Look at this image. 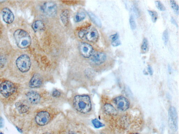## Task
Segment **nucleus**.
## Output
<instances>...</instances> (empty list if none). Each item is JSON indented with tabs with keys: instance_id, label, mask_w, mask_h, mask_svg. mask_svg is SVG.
<instances>
[{
	"instance_id": "1",
	"label": "nucleus",
	"mask_w": 179,
	"mask_h": 134,
	"mask_svg": "<svg viewBox=\"0 0 179 134\" xmlns=\"http://www.w3.org/2000/svg\"><path fill=\"white\" fill-rule=\"evenodd\" d=\"M74 110L83 116H89L92 114L93 104L92 99L88 94H76L69 99Z\"/></svg>"
},
{
	"instance_id": "2",
	"label": "nucleus",
	"mask_w": 179,
	"mask_h": 134,
	"mask_svg": "<svg viewBox=\"0 0 179 134\" xmlns=\"http://www.w3.org/2000/svg\"><path fill=\"white\" fill-rule=\"evenodd\" d=\"M14 37L17 46L20 48L26 49L30 46L31 37L28 32L24 30H17L14 33Z\"/></svg>"
},
{
	"instance_id": "3",
	"label": "nucleus",
	"mask_w": 179,
	"mask_h": 134,
	"mask_svg": "<svg viewBox=\"0 0 179 134\" xmlns=\"http://www.w3.org/2000/svg\"><path fill=\"white\" fill-rule=\"evenodd\" d=\"M16 65L22 73H26L30 69L31 61L30 58L26 54L20 56L16 61Z\"/></svg>"
},
{
	"instance_id": "4",
	"label": "nucleus",
	"mask_w": 179,
	"mask_h": 134,
	"mask_svg": "<svg viewBox=\"0 0 179 134\" xmlns=\"http://www.w3.org/2000/svg\"><path fill=\"white\" fill-rule=\"evenodd\" d=\"M52 114L49 110H45L39 112L35 117V122L40 126H45L52 120Z\"/></svg>"
},
{
	"instance_id": "5",
	"label": "nucleus",
	"mask_w": 179,
	"mask_h": 134,
	"mask_svg": "<svg viewBox=\"0 0 179 134\" xmlns=\"http://www.w3.org/2000/svg\"><path fill=\"white\" fill-rule=\"evenodd\" d=\"M16 90L15 85L10 81H5L0 84V93L5 98H8Z\"/></svg>"
},
{
	"instance_id": "6",
	"label": "nucleus",
	"mask_w": 179,
	"mask_h": 134,
	"mask_svg": "<svg viewBox=\"0 0 179 134\" xmlns=\"http://www.w3.org/2000/svg\"><path fill=\"white\" fill-rule=\"evenodd\" d=\"M168 122L169 126L174 131L178 129V118L177 111L174 106H171L168 111Z\"/></svg>"
},
{
	"instance_id": "7",
	"label": "nucleus",
	"mask_w": 179,
	"mask_h": 134,
	"mask_svg": "<svg viewBox=\"0 0 179 134\" xmlns=\"http://www.w3.org/2000/svg\"><path fill=\"white\" fill-rule=\"evenodd\" d=\"M113 102L118 110L125 111L129 110L130 106L129 100L124 96H119L114 98Z\"/></svg>"
},
{
	"instance_id": "8",
	"label": "nucleus",
	"mask_w": 179,
	"mask_h": 134,
	"mask_svg": "<svg viewBox=\"0 0 179 134\" xmlns=\"http://www.w3.org/2000/svg\"><path fill=\"white\" fill-rule=\"evenodd\" d=\"M41 9L43 13L48 16H55L57 12L56 5L52 2H47L43 4L41 7Z\"/></svg>"
},
{
	"instance_id": "9",
	"label": "nucleus",
	"mask_w": 179,
	"mask_h": 134,
	"mask_svg": "<svg viewBox=\"0 0 179 134\" xmlns=\"http://www.w3.org/2000/svg\"><path fill=\"white\" fill-rule=\"evenodd\" d=\"M49 98L51 100L58 102H62L66 100L67 96L60 89L54 88L53 89L50 95Z\"/></svg>"
},
{
	"instance_id": "10",
	"label": "nucleus",
	"mask_w": 179,
	"mask_h": 134,
	"mask_svg": "<svg viewBox=\"0 0 179 134\" xmlns=\"http://www.w3.org/2000/svg\"><path fill=\"white\" fill-rule=\"evenodd\" d=\"M80 50L82 55L87 58H91L95 52L93 47L86 43H82L80 44Z\"/></svg>"
},
{
	"instance_id": "11",
	"label": "nucleus",
	"mask_w": 179,
	"mask_h": 134,
	"mask_svg": "<svg viewBox=\"0 0 179 134\" xmlns=\"http://www.w3.org/2000/svg\"><path fill=\"white\" fill-rule=\"evenodd\" d=\"M91 58V61L92 62L97 65L104 63L106 59V54L100 52H95Z\"/></svg>"
},
{
	"instance_id": "12",
	"label": "nucleus",
	"mask_w": 179,
	"mask_h": 134,
	"mask_svg": "<svg viewBox=\"0 0 179 134\" xmlns=\"http://www.w3.org/2000/svg\"><path fill=\"white\" fill-rule=\"evenodd\" d=\"M26 97L29 102L32 105H37L40 103L41 100L40 94L35 91H28L26 94Z\"/></svg>"
},
{
	"instance_id": "13",
	"label": "nucleus",
	"mask_w": 179,
	"mask_h": 134,
	"mask_svg": "<svg viewBox=\"0 0 179 134\" xmlns=\"http://www.w3.org/2000/svg\"><path fill=\"white\" fill-rule=\"evenodd\" d=\"M43 83V79L40 74H34L29 82V87L31 88H38L41 87Z\"/></svg>"
},
{
	"instance_id": "14",
	"label": "nucleus",
	"mask_w": 179,
	"mask_h": 134,
	"mask_svg": "<svg viewBox=\"0 0 179 134\" xmlns=\"http://www.w3.org/2000/svg\"><path fill=\"white\" fill-rule=\"evenodd\" d=\"M2 18L6 23L10 24L14 20V16L13 12L7 7L4 8L2 11Z\"/></svg>"
},
{
	"instance_id": "15",
	"label": "nucleus",
	"mask_w": 179,
	"mask_h": 134,
	"mask_svg": "<svg viewBox=\"0 0 179 134\" xmlns=\"http://www.w3.org/2000/svg\"><path fill=\"white\" fill-rule=\"evenodd\" d=\"M85 38L88 41L92 43H95L99 38V32L95 28H92L87 31Z\"/></svg>"
},
{
	"instance_id": "16",
	"label": "nucleus",
	"mask_w": 179,
	"mask_h": 134,
	"mask_svg": "<svg viewBox=\"0 0 179 134\" xmlns=\"http://www.w3.org/2000/svg\"><path fill=\"white\" fill-rule=\"evenodd\" d=\"M103 111L106 115L115 116L117 114V111L111 104L106 103L104 104L103 107Z\"/></svg>"
},
{
	"instance_id": "17",
	"label": "nucleus",
	"mask_w": 179,
	"mask_h": 134,
	"mask_svg": "<svg viewBox=\"0 0 179 134\" xmlns=\"http://www.w3.org/2000/svg\"><path fill=\"white\" fill-rule=\"evenodd\" d=\"M16 108L19 112L21 114H24L28 112L29 107L28 105L25 103L18 102L15 104Z\"/></svg>"
},
{
	"instance_id": "18",
	"label": "nucleus",
	"mask_w": 179,
	"mask_h": 134,
	"mask_svg": "<svg viewBox=\"0 0 179 134\" xmlns=\"http://www.w3.org/2000/svg\"><path fill=\"white\" fill-rule=\"evenodd\" d=\"M32 27L34 31L36 32L43 31L45 28V24L42 21L40 20L34 22Z\"/></svg>"
},
{
	"instance_id": "19",
	"label": "nucleus",
	"mask_w": 179,
	"mask_h": 134,
	"mask_svg": "<svg viewBox=\"0 0 179 134\" xmlns=\"http://www.w3.org/2000/svg\"><path fill=\"white\" fill-rule=\"evenodd\" d=\"M69 11L68 9L63 10L61 14V20L65 26L68 25L69 22Z\"/></svg>"
},
{
	"instance_id": "20",
	"label": "nucleus",
	"mask_w": 179,
	"mask_h": 134,
	"mask_svg": "<svg viewBox=\"0 0 179 134\" xmlns=\"http://www.w3.org/2000/svg\"><path fill=\"white\" fill-rule=\"evenodd\" d=\"M88 14L89 15L90 18L94 23L98 27H101L102 26L101 22L100 21V19L95 14L93 13L92 12H89L88 13Z\"/></svg>"
},
{
	"instance_id": "21",
	"label": "nucleus",
	"mask_w": 179,
	"mask_h": 134,
	"mask_svg": "<svg viewBox=\"0 0 179 134\" xmlns=\"http://www.w3.org/2000/svg\"><path fill=\"white\" fill-rule=\"evenodd\" d=\"M141 50L143 53H145L148 49V43L147 39L144 38L141 46Z\"/></svg>"
},
{
	"instance_id": "22",
	"label": "nucleus",
	"mask_w": 179,
	"mask_h": 134,
	"mask_svg": "<svg viewBox=\"0 0 179 134\" xmlns=\"http://www.w3.org/2000/svg\"><path fill=\"white\" fill-rule=\"evenodd\" d=\"M85 14L83 12H80L78 13L75 17V22H78L82 21L85 18Z\"/></svg>"
},
{
	"instance_id": "23",
	"label": "nucleus",
	"mask_w": 179,
	"mask_h": 134,
	"mask_svg": "<svg viewBox=\"0 0 179 134\" xmlns=\"http://www.w3.org/2000/svg\"><path fill=\"white\" fill-rule=\"evenodd\" d=\"M148 13L151 16L152 20L154 23L156 22L158 19V14L155 11L148 10Z\"/></svg>"
},
{
	"instance_id": "24",
	"label": "nucleus",
	"mask_w": 179,
	"mask_h": 134,
	"mask_svg": "<svg viewBox=\"0 0 179 134\" xmlns=\"http://www.w3.org/2000/svg\"><path fill=\"white\" fill-rule=\"evenodd\" d=\"M92 123L94 127L97 128H99L104 127L105 126L104 124L100 122L97 119H95L94 120H93L92 121Z\"/></svg>"
},
{
	"instance_id": "25",
	"label": "nucleus",
	"mask_w": 179,
	"mask_h": 134,
	"mask_svg": "<svg viewBox=\"0 0 179 134\" xmlns=\"http://www.w3.org/2000/svg\"><path fill=\"white\" fill-rule=\"evenodd\" d=\"M129 24L132 30H134L136 27V24L135 20L134 17L133 16L131 15L129 18Z\"/></svg>"
},
{
	"instance_id": "26",
	"label": "nucleus",
	"mask_w": 179,
	"mask_h": 134,
	"mask_svg": "<svg viewBox=\"0 0 179 134\" xmlns=\"http://www.w3.org/2000/svg\"><path fill=\"white\" fill-rule=\"evenodd\" d=\"M171 7L174 11L176 14L178 15L179 7L178 5L176 3V2L174 1H170Z\"/></svg>"
},
{
	"instance_id": "27",
	"label": "nucleus",
	"mask_w": 179,
	"mask_h": 134,
	"mask_svg": "<svg viewBox=\"0 0 179 134\" xmlns=\"http://www.w3.org/2000/svg\"><path fill=\"white\" fill-rule=\"evenodd\" d=\"M162 39L165 44V45L167 44L169 40V33L167 29H166L163 32Z\"/></svg>"
},
{
	"instance_id": "28",
	"label": "nucleus",
	"mask_w": 179,
	"mask_h": 134,
	"mask_svg": "<svg viewBox=\"0 0 179 134\" xmlns=\"http://www.w3.org/2000/svg\"><path fill=\"white\" fill-rule=\"evenodd\" d=\"M155 4L157 7L161 11H165L166 10V7L163 5L161 3L160 1H155Z\"/></svg>"
},
{
	"instance_id": "29",
	"label": "nucleus",
	"mask_w": 179,
	"mask_h": 134,
	"mask_svg": "<svg viewBox=\"0 0 179 134\" xmlns=\"http://www.w3.org/2000/svg\"><path fill=\"white\" fill-rule=\"evenodd\" d=\"M110 39H111L112 42H114L119 40V34L118 33H116L114 35H113L110 36Z\"/></svg>"
},
{
	"instance_id": "30",
	"label": "nucleus",
	"mask_w": 179,
	"mask_h": 134,
	"mask_svg": "<svg viewBox=\"0 0 179 134\" xmlns=\"http://www.w3.org/2000/svg\"><path fill=\"white\" fill-rule=\"evenodd\" d=\"M87 31L85 30H82L80 31L78 33V36L80 39H83L85 38Z\"/></svg>"
},
{
	"instance_id": "31",
	"label": "nucleus",
	"mask_w": 179,
	"mask_h": 134,
	"mask_svg": "<svg viewBox=\"0 0 179 134\" xmlns=\"http://www.w3.org/2000/svg\"><path fill=\"white\" fill-rule=\"evenodd\" d=\"M111 44L112 46L116 47L120 45L121 43V41L119 39V40L116 41L112 42Z\"/></svg>"
},
{
	"instance_id": "32",
	"label": "nucleus",
	"mask_w": 179,
	"mask_h": 134,
	"mask_svg": "<svg viewBox=\"0 0 179 134\" xmlns=\"http://www.w3.org/2000/svg\"><path fill=\"white\" fill-rule=\"evenodd\" d=\"M133 11L134 13H135L136 16L137 17H139V12L138 9L136 8V6H133Z\"/></svg>"
},
{
	"instance_id": "33",
	"label": "nucleus",
	"mask_w": 179,
	"mask_h": 134,
	"mask_svg": "<svg viewBox=\"0 0 179 134\" xmlns=\"http://www.w3.org/2000/svg\"><path fill=\"white\" fill-rule=\"evenodd\" d=\"M148 70L149 72V73L150 74L151 76L153 75V71L152 68L150 65H148Z\"/></svg>"
},
{
	"instance_id": "34",
	"label": "nucleus",
	"mask_w": 179,
	"mask_h": 134,
	"mask_svg": "<svg viewBox=\"0 0 179 134\" xmlns=\"http://www.w3.org/2000/svg\"><path fill=\"white\" fill-rule=\"evenodd\" d=\"M4 125V121L3 118L1 116H0V128L3 127Z\"/></svg>"
},
{
	"instance_id": "35",
	"label": "nucleus",
	"mask_w": 179,
	"mask_h": 134,
	"mask_svg": "<svg viewBox=\"0 0 179 134\" xmlns=\"http://www.w3.org/2000/svg\"><path fill=\"white\" fill-rule=\"evenodd\" d=\"M171 23H172L173 24H174L176 26L178 27V24L177 23V22H176L174 19L173 18H171Z\"/></svg>"
},
{
	"instance_id": "36",
	"label": "nucleus",
	"mask_w": 179,
	"mask_h": 134,
	"mask_svg": "<svg viewBox=\"0 0 179 134\" xmlns=\"http://www.w3.org/2000/svg\"><path fill=\"white\" fill-rule=\"evenodd\" d=\"M68 134H76L74 132H69Z\"/></svg>"
},
{
	"instance_id": "37",
	"label": "nucleus",
	"mask_w": 179,
	"mask_h": 134,
	"mask_svg": "<svg viewBox=\"0 0 179 134\" xmlns=\"http://www.w3.org/2000/svg\"><path fill=\"white\" fill-rule=\"evenodd\" d=\"M42 134H51V133H49V132H45V133H43Z\"/></svg>"
},
{
	"instance_id": "38",
	"label": "nucleus",
	"mask_w": 179,
	"mask_h": 134,
	"mask_svg": "<svg viewBox=\"0 0 179 134\" xmlns=\"http://www.w3.org/2000/svg\"><path fill=\"white\" fill-rule=\"evenodd\" d=\"M17 129H18L19 130V132H22V131L21 129H20L19 128H18Z\"/></svg>"
},
{
	"instance_id": "39",
	"label": "nucleus",
	"mask_w": 179,
	"mask_h": 134,
	"mask_svg": "<svg viewBox=\"0 0 179 134\" xmlns=\"http://www.w3.org/2000/svg\"><path fill=\"white\" fill-rule=\"evenodd\" d=\"M139 134L137 133H133V134Z\"/></svg>"
},
{
	"instance_id": "40",
	"label": "nucleus",
	"mask_w": 179,
	"mask_h": 134,
	"mask_svg": "<svg viewBox=\"0 0 179 134\" xmlns=\"http://www.w3.org/2000/svg\"><path fill=\"white\" fill-rule=\"evenodd\" d=\"M0 134H3V133H2V132H1L0 133Z\"/></svg>"
}]
</instances>
